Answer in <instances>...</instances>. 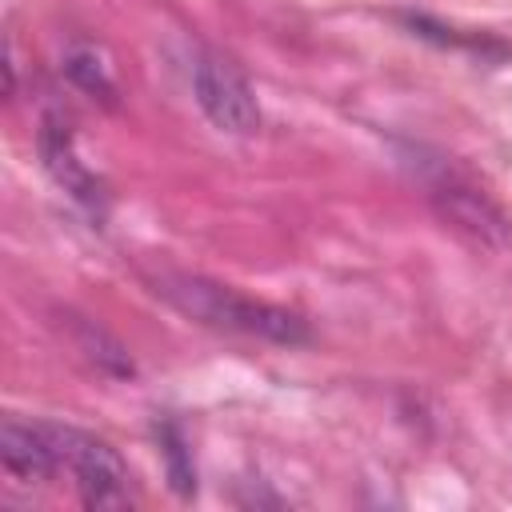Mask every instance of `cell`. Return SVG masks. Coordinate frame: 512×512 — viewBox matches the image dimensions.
<instances>
[{
  "label": "cell",
  "mask_w": 512,
  "mask_h": 512,
  "mask_svg": "<svg viewBox=\"0 0 512 512\" xmlns=\"http://www.w3.org/2000/svg\"><path fill=\"white\" fill-rule=\"evenodd\" d=\"M148 284L160 300H168L176 312H184L188 320H200L208 328H228V332H244V336H260L272 344H304L308 340V324L268 300L244 296L228 284L192 276V272H148Z\"/></svg>",
  "instance_id": "1"
},
{
  "label": "cell",
  "mask_w": 512,
  "mask_h": 512,
  "mask_svg": "<svg viewBox=\"0 0 512 512\" xmlns=\"http://www.w3.org/2000/svg\"><path fill=\"white\" fill-rule=\"evenodd\" d=\"M44 428H48L60 468H68L76 476L80 500L88 508H128L132 504V484H128L132 476L112 444H104L92 432L68 428V424H44Z\"/></svg>",
  "instance_id": "2"
},
{
  "label": "cell",
  "mask_w": 512,
  "mask_h": 512,
  "mask_svg": "<svg viewBox=\"0 0 512 512\" xmlns=\"http://www.w3.org/2000/svg\"><path fill=\"white\" fill-rule=\"evenodd\" d=\"M192 88H196V104L220 132L248 136L260 128V104L252 96V84L244 80V72L232 60L204 52L192 68Z\"/></svg>",
  "instance_id": "3"
},
{
  "label": "cell",
  "mask_w": 512,
  "mask_h": 512,
  "mask_svg": "<svg viewBox=\"0 0 512 512\" xmlns=\"http://www.w3.org/2000/svg\"><path fill=\"white\" fill-rule=\"evenodd\" d=\"M432 204H436L440 220L448 228H456L468 244L488 248V252H500V248L512 244V220L476 184H464V180L432 184Z\"/></svg>",
  "instance_id": "4"
},
{
  "label": "cell",
  "mask_w": 512,
  "mask_h": 512,
  "mask_svg": "<svg viewBox=\"0 0 512 512\" xmlns=\"http://www.w3.org/2000/svg\"><path fill=\"white\" fill-rule=\"evenodd\" d=\"M40 160H44L48 176H52L72 200H80V204L92 208V212L104 208V188H100L96 172L76 156L72 128H68V120L56 116V112H48L44 124H40Z\"/></svg>",
  "instance_id": "5"
},
{
  "label": "cell",
  "mask_w": 512,
  "mask_h": 512,
  "mask_svg": "<svg viewBox=\"0 0 512 512\" xmlns=\"http://www.w3.org/2000/svg\"><path fill=\"white\" fill-rule=\"evenodd\" d=\"M0 460L20 480H48L60 468L56 448L48 440V428L44 424H20L16 416H8L0 428Z\"/></svg>",
  "instance_id": "6"
},
{
  "label": "cell",
  "mask_w": 512,
  "mask_h": 512,
  "mask_svg": "<svg viewBox=\"0 0 512 512\" xmlns=\"http://www.w3.org/2000/svg\"><path fill=\"white\" fill-rule=\"evenodd\" d=\"M64 72H68L84 92H92V96H100V100H108V104L116 100V84H112L108 64L100 60V52H96V48H72V52H68Z\"/></svg>",
  "instance_id": "7"
}]
</instances>
